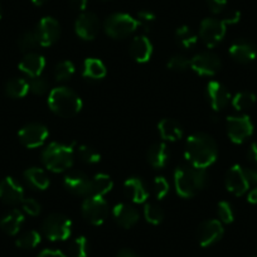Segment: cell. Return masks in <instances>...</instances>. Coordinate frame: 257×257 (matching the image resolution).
<instances>
[{
	"mask_svg": "<svg viewBox=\"0 0 257 257\" xmlns=\"http://www.w3.org/2000/svg\"><path fill=\"white\" fill-rule=\"evenodd\" d=\"M184 157L193 167L206 169L217 160L218 148L211 135L206 133H197L187 139Z\"/></svg>",
	"mask_w": 257,
	"mask_h": 257,
	"instance_id": "6da1fadb",
	"label": "cell"
},
{
	"mask_svg": "<svg viewBox=\"0 0 257 257\" xmlns=\"http://www.w3.org/2000/svg\"><path fill=\"white\" fill-rule=\"evenodd\" d=\"M208 184V174L206 169L193 165H180L174 172V185L178 196L182 198H192L197 196Z\"/></svg>",
	"mask_w": 257,
	"mask_h": 257,
	"instance_id": "7a4b0ae2",
	"label": "cell"
},
{
	"mask_svg": "<svg viewBox=\"0 0 257 257\" xmlns=\"http://www.w3.org/2000/svg\"><path fill=\"white\" fill-rule=\"evenodd\" d=\"M75 162V149L72 144L53 142L42 152V163L53 173H63L72 168Z\"/></svg>",
	"mask_w": 257,
	"mask_h": 257,
	"instance_id": "3957f363",
	"label": "cell"
},
{
	"mask_svg": "<svg viewBox=\"0 0 257 257\" xmlns=\"http://www.w3.org/2000/svg\"><path fill=\"white\" fill-rule=\"evenodd\" d=\"M48 106L56 115L72 117L82 110V98L68 87H56L49 92Z\"/></svg>",
	"mask_w": 257,
	"mask_h": 257,
	"instance_id": "277c9868",
	"label": "cell"
},
{
	"mask_svg": "<svg viewBox=\"0 0 257 257\" xmlns=\"http://www.w3.org/2000/svg\"><path fill=\"white\" fill-rule=\"evenodd\" d=\"M139 27L140 24L138 19L126 13L111 14L103 24L106 34L113 39L126 38L134 33Z\"/></svg>",
	"mask_w": 257,
	"mask_h": 257,
	"instance_id": "5b68a950",
	"label": "cell"
},
{
	"mask_svg": "<svg viewBox=\"0 0 257 257\" xmlns=\"http://www.w3.org/2000/svg\"><path fill=\"white\" fill-rule=\"evenodd\" d=\"M42 232L51 241H66L72 233V221L62 213H52L43 221Z\"/></svg>",
	"mask_w": 257,
	"mask_h": 257,
	"instance_id": "8992f818",
	"label": "cell"
},
{
	"mask_svg": "<svg viewBox=\"0 0 257 257\" xmlns=\"http://www.w3.org/2000/svg\"><path fill=\"white\" fill-rule=\"evenodd\" d=\"M227 32V24L223 19L206 18L202 21L199 28V37L208 48L216 47L224 38Z\"/></svg>",
	"mask_w": 257,
	"mask_h": 257,
	"instance_id": "52a82bcc",
	"label": "cell"
},
{
	"mask_svg": "<svg viewBox=\"0 0 257 257\" xmlns=\"http://www.w3.org/2000/svg\"><path fill=\"white\" fill-rule=\"evenodd\" d=\"M81 209L86 221L93 226H100L107 218L108 204L103 197H86Z\"/></svg>",
	"mask_w": 257,
	"mask_h": 257,
	"instance_id": "ba28073f",
	"label": "cell"
},
{
	"mask_svg": "<svg viewBox=\"0 0 257 257\" xmlns=\"http://www.w3.org/2000/svg\"><path fill=\"white\" fill-rule=\"evenodd\" d=\"M227 134L234 144H242L253 134V123L247 115L227 117Z\"/></svg>",
	"mask_w": 257,
	"mask_h": 257,
	"instance_id": "9c48e42d",
	"label": "cell"
},
{
	"mask_svg": "<svg viewBox=\"0 0 257 257\" xmlns=\"http://www.w3.org/2000/svg\"><path fill=\"white\" fill-rule=\"evenodd\" d=\"M49 132L46 125L38 122H32L23 126L19 130L18 138L19 142L28 149H36L42 147L48 139Z\"/></svg>",
	"mask_w": 257,
	"mask_h": 257,
	"instance_id": "30bf717a",
	"label": "cell"
},
{
	"mask_svg": "<svg viewBox=\"0 0 257 257\" xmlns=\"http://www.w3.org/2000/svg\"><path fill=\"white\" fill-rule=\"evenodd\" d=\"M221 67V59L216 53H212V52H202L190 59V68L199 76L212 77L219 72Z\"/></svg>",
	"mask_w": 257,
	"mask_h": 257,
	"instance_id": "8fae6325",
	"label": "cell"
},
{
	"mask_svg": "<svg viewBox=\"0 0 257 257\" xmlns=\"http://www.w3.org/2000/svg\"><path fill=\"white\" fill-rule=\"evenodd\" d=\"M101 23L92 12H83L75 23V32L83 41H93L100 33Z\"/></svg>",
	"mask_w": 257,
	"mask_h": 257,
	"instance_id": "7c38bea8",
	"label": "cell"
},
{
	"mask_svg": "<svg viewBox=\"0 0 257 257\" xmlns=\"http://www.w3.org/2000/svg\"><path fill=\"white\" fill-rule=\"evenodd\" d=\"M223 223L219 219H208L199 224L197 229V238L202 247H209L223 237Z\"/></svg>",
	"mask_w": 257,
	"mask_h": 257,
	"instance_id": "4fadbf2b",
	"label": "cell"
},
{
	"mask_svg": "<svg viewBox=\"0 0 257 257\" xmlns=\"http://www.w3.org/2000/svg\"><path fill=\"white\" fill-rule=\"evenodd\" d=\"M249 180L246 174V169L239 164H234L229 168L226 174V188L228 192L237 197L243 196L249 188Z\"/></svg>",
	"mask_w": 257,
	"mask_h": 257,
	"instance_id": "5bb4252c",
	"label": "cell"
},
{
	"mask_svg": "<svg viewBox=\"0 0 257 257\" xmlns=\"http://www.w3.org/2000/svg\"><path fill=\"white\" fill-rule=\"evenodd\" d=\"M36 31L39 38V46L42 47L53 46L61 36V26L58 21L52 17L42 18Z\"/></svg>",
	"mask_w": 257,
	"mask_h": 257,
	"instance_id": "9a60e30c",
	"label": "cell"
},
{
	"mask_svg": "<svg viewBox=\"0 0 257 257\" xmlns=\"http://www.w3.org/2000/svg\"><path fill=\"white\" fill-rule=\"evenodd\" d=\"M24 199V189L21 183L12 177H7L0 182V201L7 204L22 203Z\"/></svg>",
	"mask_w": 257,
	"mask_h": 257,
	"instance_id": "2e32d148",
	"label": "cell"
},
{
	"mask_svg": "<svg viewBox=\"0 0 257 257\" xmlns=\"http://www.w3.org/2000/svg\"><path fill=\"white\" fill-rule=\"evenodd\" d=\"M90 183L91 179L81 172L68 173L63 179V184L68 192L75 196L88 197L90 196Z\"/></svg>",
	"mask_w": 257,
	"mask_h": 257,
	"instance_id": "e0dca14e",
	"label": "cell"
},
{
	"mask_svg": "<svg viewBox=\"0 0 257 257\" xmlns=\"http://www.w3.org/2000/svg\"><path fill=\"white\" fill-rule=\"evenodd\" d=\"M207 96L214 111L223 110L231 100L229 91L218 81H211L207 85Z\"/></svg>",
	"mask_w": 257,
	"mask_h": 257,
	"instance_id": "ac0fdd59",
	"label": "cell"
},
{
	"mask_svg": "<svg viewBox=\"0 0 257 257\" xmlns=\"http://www.w3.org/2000/svg\"><path fill=\"white\" fill-rule=\"evenodd\" d=\"M44 67H46V58L42 54L34 52L27 53L19 62V70L31 78L42 76Z\"/></svg>",
	"mask_w": 257,
	"mask_h": 257,
	"instance_id": "d6986e66",
	"label": "cell"
},
{
	"mask_svg": "<svg viewBox=\"0 0 257 257\" xmlns=\"http://www.w3.org/2000/svg\"><path fill=\"white\" fill-rule=\"evenodd\" d=\"M112 216L116 223L122 228H132L139 221V212L130 204L120 203L116 204L112 209Z\"/></svg>",
	"mask_w": 257,
	"mask_h": 257,
	"instance_id": "ffe728a7",
	"label": "cell"
},
{
	"mask_svg": "<svg viewBox=\"0 0 257 257\" xmlns=\"http://www.w3.org/2000/svg\"><path fill=\"white\" fill-rule=\"evenodd\" d=\"M130 54L138 63H147L153 56V43L148 37H135L130 44Z\"/></svg>",
	"mask_w": 257,
	"mask_h": 257,
	"instance_id": "44dd1931",
	"label": "cell"
},
{
	"mask_svg": "<svg viewBox=\"0 0 257 257\" xmlns=\"http://www.w3.org/2000/svg\"><path fill=\"white\" fill-rule=\"evenodd\" d=\"M229 54L238 63H249L257 57L256 47L248 41H237L229 47Z\"/></svg>",
	"mask_w": 257,
	"mask_h": 257,
	"instance_id": "7402d4cb",
	"label": "cell"
},
{
	"mask_svg": "<svg viewBox=\"0 0 257 257\" xmlns=\"http://www.w3.org/2000/svg\"><path fill=\"white\" fill-rule=\"evenodd\" d=\"M123 188H125V192L132 201L137 204L145 203L149 197V193H148L147 187H145L144 182H143L140 178L132 177L127 178L123 183Z\"/></svg>",
	"mask_w": 257,
	"mask_h": 257,
	"instance_id": "603a6c76",
	"label": "cell"
},
{
	"mask_svg": "<svg viewBox=\"0 0 257 257\" xmlns=\"http://www.w3.org/2000/svg\"><path fill=\"white\" fill-rule=\"evenodd\" d=\"M158 130L164 142H178L183 138V127L174 118H163L158 123Z\"/></svg>",
	"mask_w": 257,
	"mask_h": 257,
	"instance_id": "cb8c5ba5",
	"label": "cell"
},
{
	"mask_svg": "<svg viewBox=\"0 0 257 257\" xmlns=\"http://www.w3.org/2000/svg\"><path fill=\"white\" fill-rule=\"evenodd\" d=\"M169 150L165 143L158 142L154 143L152 147L148 150V160H149L150 165L157 169H162V168L167 167L168 162H169Z\"/></svg>",
	"mask_w": 257,
	"mask_h": 257,
	"instance_id": "d4e9b609",
	"label": "cell"
},
{
	"mask_svg": "<svg viewBox=\"0 0 257 257\" xmlns=\"http://www.w3.org/2000/svg\"><path fill=\"white\" fill-rule=\"evenodd\" d=\"M113 188V180L110 175L105 173H98L91 178L90 196L88 197H105Z\"/></svg>",
	"mask_w": 257,
	"mask_h": 257,
	"instance_id": "484cf974",
	"label": "cell"
},
{
	"mask_svg": "<svg viewBox=\"0 0 257 257\" xmlns=\"http://www.w3.org/2000/svg\"><path fill=\"white\" fill-rule=\"evenodd\" d=\"M24 178H26L27 183L31 187L36 188L38 190H46L49 187V184H51L48 174L42 168H29V169L24 172Z\"/></svg>",
	"mask_w": 257,
	"mask_h": 257,
	"instance_id": "4316f807",
	"label": "cell"
},
{
	"mask_svg": "<svg viewBox=\"0 0 257 257\" xmlns=\"http://www.w3.org/2000/svg\"><path fill=\"white\" fill-rule=\"evenodd\" d=\"M24 222V214L19 209H14L11 213L4 216L0 221V228L9 236H16Z\"/></svg>",
	"mask_w": 257,
	"mask_h": 257,
	"instance_id": "83f0119b",
	"label": "cell"
},
{
	"mask_svg": "<svg viewBox=\"0 0 257 257\" xmlns=\"http://www.w3.org/2000/svg\"><path fill=\"white\" fill-rule=\"evenodd\" d=\"M107 73L106 66L98 58H86L83 62L82 76L90 80H101Z\"/></svg>",
	"mask_w": 257,
	"mask_h": 257,
	"instance_id": "f1b7e54d",
	"label": "cell"
},
{
	"mask_svg": "<svg viewBox=\"0 0 257 257\" xmlns=\"http://www.w3.org/2000/svg\"><path fill=\"white\" fill-rule=\"evenodd\" d=\"M175 39H177L178 44L182 46L183 48H192L198 42V36H197L193 29L188 26H180L175 31Z\"/></svg>",
	"mask_w": 257,
	"mask_h": 257,
	"instance_id": "f546056e",
	"label": "cell"
},
{
	"mask_svg": "<svg viewBox=\"0 0 257 257\" xmlns=\"http://www.w3.org/2000/svg\"><path fill=\"white\" fill-rule=\"evenodd\" d=\"M6 92L12 98H22L29 92V82L24 78H13L6 86Z\"/></svg>",
	"mask_w": 257,
	"mask_h": 257,
	"instance_id": "4dcf8cb0",
	"label": "cell"
},
{
	"mask_svg": "<svg viewBox=\"0 0 257 257\" xmlns=\"http://www.w3.org/2000/svg\"><path fill=\"white\" fill-rule=\"evenodd\" d=\"M41 233L34 231V229H32V231L24 232L23 234H21V236L18 237V239L16 241V244L17 247H19V248L22 249H32L36 248V247L41 243Z\"/></svg>",
	"mask_w": 257,
	"mask_h": 257,
	"instance_id": "1f68e13d",
	"label": "cell"
},
{
	"mask_svg": "<svg viewBox=\"0 0 257 257\" xmlns=\"http://www.w3.org/2000/svg\"><path fill=\"white\" fill-rule=\"evenodd\" d=\"M256 100L257 98L254 93L244 91V92L237 93V95L232 98V105H233V107L236 108V110L244 111L251 108L252 106L256 103Z\"/></svg>",
	"mask_w": 257,
	"mask_h": 257,
	"instance_id": "d6a6232c",
	"label": "cell"
},
{
	"mask_svg": "<svg viewBox=\"0 0 257 257\" xmlns=\"http://www.w3.org/2000/svg\"><path fill=\"white\" fill-rule=\"evenodd\" d=\"M76 67L73 62L71 61H62L59 62L56 66V70H54V78H56L58 82H64V81H68L73 75H75Z\"/></svg>",
	"mask_w": 257,
	"mask_h": 257,
	"instance_id": "836d02e7",
	"label": "cell"
},
{
	"mask_svg": "<svg viewBox=\"0 0 257 257\" xmlns=\"http://www.w3.org/2000/svg\"><path fill=\"white\" fill-rule=\"evenodd\" d=\"M18 46L22 51L24 52H31L33 51L36 47L39 46V38L37 31H27L22 34L18 38Z\"/></svg>",
	"mask_w": 257,
	"mask_h": 257,
	"instance_id": "e575fe53",
	"label": "cell"
},
{
	"mask_svg": "<svg viewBox=\"0 0 257 257\" xmlns=\"http://www.w3.org/2000/svg\"><path fill=\"white\" fill-rule=\"evenodd\" d=\"M144 217L147 219V222H149L150 224H154L158 226L163 222L164 219V212L160 208L159 206L154 203H147L144 207Z\"/></svg>",
	"mask_w": 257,
	"mask_h": 257,
	"instance_id": "d590c367",
	"label": "cell"
},
{
	"mask_svg": "<svg viewBox=\"0 0 257 257\" xmlns=\"http://www.w3.org/2000/svg\"><path fill=\"white\" fill-rule=\"evenodd\" d=\"M71 257H87L88 256V241L85 236H78L70 244Z\"/></svg>",
	"mask_w": 257,
	"mask_h": 257,
	"instance_id": "8d00e7d4",
	"label": "cell"
},
{
	"mask_svg": "<svg viewBox=\"0 0 257 257\" xmlns=\"http://www.w3.org/2000/svg\"><path fill=\"white\" fill-rule=\"evenodd\" d=\"M77 154L81 158V160L87 164H96V163H100L101 160V154L96 149H93L92 147H88V145H80L77 148Z\"/></svg>",
	"mask_w": 257,
	"mask_h": 257,
	"instance_id": "74e56055",
	"label": "cell"
},
{
	"mask_svg": "<svg viewBox=\"0 0 257 257\" xmlns=\"http://www.w3.org/2000/svg\"><path fill=\"white\" fill-rule=\"evenodd\" d=\"M167 67L174 72H184L190 67V61L183 54H177L168 61Z\"/></svg>",
	"mask_w": 257,
	"mask_h": 257,
	"instance_id": "f35d334b",
	"label": "cell"
},
{
	"mask_svg": "<svg viewBox=\"0 0 257 257\" xmlns=\"http://www.w3.org/2000/svg\"><path fill=\"white\" fill-rule=\"evenodd\" d=\"M49 83L43 76H38V77H34L29 81V91L34 93V95L42 96L48 91Z\"/></svg>",
	"mask_w": 257,
	"mask_h": 257,
	"instance_id": "ab89813d",
	"label": "cell"
},
{
	"mask_svg": "<svg viewBox=\"0 0 257 257\" xmlns=\"http://www.w3.org/2000/svg\"><path fill=\"white\" fill-rule=\"evenodd\" d=\"M218 216L222 223L229 224L234 219V212L231 204L226 201H222L218 203Z\"/></svg>",
	"mask_w": 257,
	"mask_h": 257,
	"instance_id": "60d3db41",
	"label": "cell"
},
{
	"mask_svg": "<svg viewBox=\"0 0 257 257\" xmlns=\"http://www.w3.org/2000/svg\"><path fill=\"white\" fill-rule=\"evenodd\" d=\"M153 189H154L155 197L158 199H164L168 196V193H169L170 185L164 177H157L154 179Z\"/></svg>",
	"mask_w": 257,
	"mask_h": 257,
	"instance_id": "b9f144b4",
	"label": "cell"
},
{
	"mask_svg": "<svg viewBox=\"0 0 257 257\" xmlns=\"http://www.w3.org/2000/svg\"><path fill=\"white\" fill-rule=\"evenodd\" d=\"M155 19H157V17L150 11H140L138 13V22H139L140 27H143L145 31H149L152 24L155 22Z\"/></svg>",
	"mask_w": 257,
	"mask_h": 257,
	"instance_id": "7bdbcfd3",
	"label": "cell"
},
{
	"mask_svg": "<svg viewBox=\"0 0 257 257\" xmlns=\"http://www.w3.org/2000/svg\"><path fill=\"white\" fill-rule=\"evenodd\" d=\"M22 207H23L24 212L28 213L29 216H38L42 209L41 204L33 198H24L22 201Z\"/></svg>",
	"mask_w": 257,
	"mask_h": 257,
	"instance_id": "ee69618b",
	"label": "cell"
},
{
	"mask_svg": "<svg viewBox=\"0 0 257 257\" xmlns=\"http://www.w3.org/2000/svg\"><path fill=\"white\" fill-rule=\"evenodd\" d=\"M207 6L213 14H219L223 12L227 6V0H207Z\"/></svg>",
	"mask_w": 257,
	"mask_h": 257,
	"instance_id": "f6af8a7d",
	"label": "cell"
},
{
	"mask_svg": "<svg viewBox=\"0 0 257 257\" xmlns=\"http://www.w3.org/2000/svg\"><path fill=\"white\" fill-rule=\"evenodd\" d=\"M239 19H241V13H239L238 11H233L231 12V13L227 14V16L223 18V21L227 26H228V24L231 26V24L238 23Z\"/></svg>",
	"mask_w": 257,
	"mask_h": 257,
	"instance_id": "bcb514c9",
	"label": "cell"
},
{
	"mask_svg": "<svg viewBox=\"0 0 257 257\" xmlns=\"http://www.w3.org/2000/svg\"><path fill=\"white\" fill-rule=\"evenodd\" d=\"M37 257H67L58 249H43Z\"/></svg>",
	"mask_w": 257,
	"mask_h": 257,
	"instance_id": "7dc6e473",
	"label": "cell"
},
{
	"mask_svg": "<svg viewBox=\"0 0 257 257\" xmlns=\"http://www.w3.org/2000/svg\"><path fill=\"white\" fill-rule=\"evenodd\" d=\"M70 4L75 11L85 12L86 7H87V0H70Z\"/></svg>",
	"mask_w": 257,
	"mask_h": 257,
	"instance_id": "c3c4849f",
	"label": "cell"
},
{
	"mask_svg": "<svg viewBox=\"0 0 257 257\" xmlns=\"http://www.w3.org/2000/svg\"><path fill=\"white\" fill-rule=\"evenodd\" d=\"M247 157H248V159L252 163L257 164V143H252L248 149V153H247Z\"/></svg>",
	"mask_w": 257,
	"mask_h": 257,
	"instance_id": "681fc988",
	"label": "cell"
},
{
	"mask_svg": "<svg viewBox=\"0 0 257 257\" xmlns=\"http://www.w3.org/2000/svg\"><path fill=\"white\" fill-rule=\"evenodd\" d=\"M116 257H139L137 254V252H134L130 248H122L117 252Z\"/></svg>",
	"mask_w": 257,
	"mask_h": 257,
	"instance_id": "f907efd6",
	"label": "cell"
},
{
	"mask_svg": "<svg viewBox=\"0 0 257 257\" xmlns=\"http://www.w3.org/2000/svg\"><path fill=\"white\" fill-rule=\"evenodd\" d=\"M246 174L248 177L249 183H256L257 184V167L251 168V169H246Z\"/></svg>",
	"mask_w": 257,
	"mask_h": 257,
	"instance_id": "816d5d0a",
	"label": "cell"
},
{
	"mask_svg": "<svg viewBox=\"0 0 257 257\" xmlns=\"http://www.w3.org/2000/svg\"><path fill=\"white\" fill-rule=\"evenodd\" d=\"M247 199H248L249 203L252 204H257V187L253 188L251 192L248 193V196H247Z\"/></svg>",
	"mask_w": 257,
	"mask_h": 257,
	"instance_id": "f5cc1de1",
	"label": "cell"
},
{
	"mask_svg": "<svg viewBox=\"0 0 257 257\" xmlns=\"http://www.w3.org/2000/svg\"><path fill=\"white\" fill-rule=\"evenodd\" d=\"M47 0H32V3L34 4V6H37V7H41V6H43L44 3H46Z\"/></svg>",
	"mask_w": 257,
	"mask_h": 257,
	"instance_id": "db71d44e",
	"label": "cell"
},
{
	"mask_svg": "<svg viewBox=\"0 0 257 257\" xmlns=\"http://www.w3.org/2000/svg\"><path fill=\"white\" fill-rule=\"evenodd\" d=\"M0 18H2V11H0Z\"/></svg>",
	"mask_w": 257,
	"mask_h": 257,
	"instance_id": "11a10c76",
	"label": "cell"
},
{
	"mask_svg": "<svg viewBox=\"0 0 257 257\" xmlns=\"http://www.w3.org/2000/svg\"><path fill=\"white\" fill-rule=\"evenodd\" d=\"M251 257H257V256H251Z\"/></svg>",
	"mask_w": 257,
	"mask_h": 257,
	"instance_id": "9f6ffc18",
	"label": "cell"
}]
</instances>
